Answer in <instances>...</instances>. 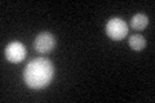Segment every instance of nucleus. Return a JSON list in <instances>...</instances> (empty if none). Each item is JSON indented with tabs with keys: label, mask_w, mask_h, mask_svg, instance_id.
Returning a JSON list of instances; mask_svg holds the SVG:
<instances>
[{
	"label": "nucleus",
	"mask_w": 155,
	"mask_h": 103,
	"mask_svg": "<svg viewBox=\"0 0 155 103\" xmlns=\"http://www.w3.org/2000/svg\"><path fill=\"white\" fill-rule=\"evenodd\" d=\"M54 68L47 58H35L27 63L23 70V80L32 89H40L48 86L53 79Z\"/></svg>",
	"instance_id": "obj_1"
},
{
	"label": "nucleus",
	"mask_w": 155,
	"mask_h": 103,
	"mask_svg": "<svg viewBox=\"0 0 155 103\" xmlns=\"http://www.w3.org/2000/svg\"><path fill=\"white\" fill-rule=\"evenodd\" d=\"M106 34L113 40H123L128 35V24L122 18H111L106 23Z\"/></svg>",
	"instance_id": "obj_2"
},
{
	"label": "nucleus",
	"mask_w": 155,
	"mask_h": 103,
	"mask_svg": "<svg viewBox=\"0 0 155 103\" xmlns=\"http://www.w3.org/2000/svg\"><path fill=\"white\" fill-rule=\"evenodd\" d=\"M4 54H5V58L8 60V62L19 63L26 58V48L22 43L12 41L7 45L5 50H4Z\"/></svg>",
	"instance_id": "obj_3"
},
{
	"label": "nucleus",
	"mask_w": 155,
	"mask_h": 103,
	"mask_svg": "<svg viewBox=\"0 0 155 103\" xmlns=\"http://www.w3.org/2000/svg\"><path fill=\"white\" fill-rule=\"evenodd\" d=\"M56 47V39L49 32H41L34 40V48L39 53H49Z\"/></svg>",
	"instance_id": "obj_4"
},
{
	"label": "nucleus",
	"mask_w": 155,
	"mask_h": 103,
	"mask_svg": "<svg viewBox=\"0 0 155 103\" xmlns=\"http://www.w3.org/2000/svg\"><path fill=\"white\" fill-rule=\"evenodd\" d=\"M147 24H149V18H147V16H145L142 13L134 14L132 19H130V26L137 31H141L143 28H146Z\"/></svg>",
	"instance_id": "obj_5"
},
{
	"label": "nucleus",
	"mask_w": 155,
	"mask_h": 103,
	"mask_svg": "<svg viewBox=\"0 0 155 103\" xmlns=\"http://www.w3.org/2000/svg\"><path fill=\"white\" fill-rule=\"evenodd\" d=\"M146 45V40L142 35L140 34H136V35H132L129 37V47L133 49V50H142Z\"/></svg>",
	"instance_id": "obj_6"
}]
</instances>
